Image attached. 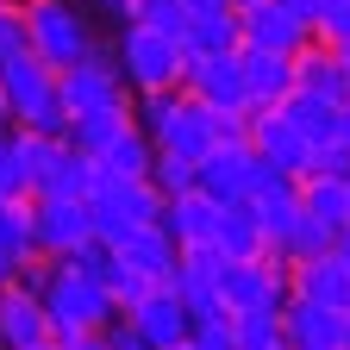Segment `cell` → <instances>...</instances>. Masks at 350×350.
Masks as SVG:
<instances>
[{
    "label": "cell",
    "mask_w": 350,
    "mask_h": 350,
    "mask_svg": "<svg viewBox=\"0 0 350 350\" xmlns=\"http://www.w3.org/2000/svg\"><path fill=\"white\" fill-rule=\"evenodd\" d=\"M338 57H344V69H350V44H344V51H338Z\"/></svg>",
    "instance_id": "cell-49"
},
{
    "label": "cell",
    "mask_w": 350,
    "mask_h": 350,
    "mask_svg": "<svg viewBox=\"0 0 350 350\" xmlns=\"http://www.w3.org/2000/svg\"><path fill=\"white\" fill-rule=\"evenodd\" d=\"M238 63H244V88H250V113H256V107H282V94L294 88V57L238 44Z\"/></svg>",
    "instance_id": "cell-21"
},
{
    "label": "cell",
    "mask_w": 350,
    "mask_h": 350,
    "mask_svg": "<svg viewBox=\"0 0 350 350\" xmlns=\"http://www.w3.org/2000/svg\"><path fill=\"white\" fill-rule=\"evenodd\" d=\"M44 338H57L51 332V313H44V300L38 288H25L19 275L0 288V350H31Z\"/></svg>",
    "instance_id": "cell-13"
},
{
    "label": "cell",
    "mask_w": 350,
    "mask_h": 350,
    "mask_svg": "<svg viewBox=\"0 0 350 350\" xmlns=\"http://www.w3.org/2000/svg\"><path fill=\"white\" fill-rule=\"evenodd\" d=\"M131 125V107H107V113H75L69 119V144L81 150V157H100L119 131Z\"/></svg>",
    "instance_id": "cell-27"
},
{
    "label": "cell",
    "mask_w": 350,
    "mask_h": 350,
    "mask_svg": "<svg viewBox=\"0 0 350 350\" xmlns=\"http://www.w3.org/2000/svg\"><path fill=\"white\" fill-rule=\"evenodd\" d=\"M332 256H338V262H344V269H350V226H344V232L332 238Z\"/></svg>",
    "instance_id": "cell-41"
},
{
    "label": "cell",
    "mask_w": 350,
    "mask_h": 350,
    "mask_svg": "<svg viewBox=\"0 0 350 350\" xmlns=\"http://www.w3.org/2000/svg\"><path fill=\"white\" fill-rule=\"evenodd\" d=\"M250 150H256L262 163L288 169V175H300L306 157H313V144H306L300 131L282 119V107H256V113H250Z\"/></svg>",
    "instance_id": "cell-17"
},
{
    "label": "cell",
    "mask_w": 350,
    "mask_h": 350,
    "mask_svg": "<svg viewBox=\"0 0 350 350\" xmlns=\"http://www.w3.org/2000/svg\"><path fill=\"white\" fill-rule=\"evenodd\" d=\"M300 206L338 238L350 226V182H338V175H300Z\"/></svg>",
    "instance_id": "cell-23"
},
{
    "label": "cell",
    "mask_w": 350,
    "mask_h": 350,
    "mask_svg": "<svg viewBox=\"0 0 350 350\" xmlns=\"http://www.w3.org/2000/svg\"><path fill=\"white\" fill-rule=\"evenodd\" d=\"M238 350H288V325L282 313H238Z\"/></svg>",
    "instance_id": "cell-31"
},
{
    "label": "cell",
    "mask_w": 350,
    "mask_h": 350,
    "mask_svg": "<svg viewBox=\"0 0 350 350\" xmlns=\"http://www.w3.org/2000/svg\"><path fill=\"white\" fill-rule=\"evenodd\" d=\"M188 344H194V350H238V325H232V313H219V319H194Z\"/></svg>",
    "instance_id": "cell-36"
},
{
    "label": "cell",
    "mask_w": 350,
    "mask_h": 350,
    "mask_svg": "<svg viewBox=\"0 0 350 350\" xmlns=\"http://www.w3.org/2000/svg\"><path fill=\"white\" fill-rule=\"evenodd\" d=\"M238 44L250 51H275V57H300L313 44V19H300L288 0H256L238 13Z\"/></svg>",
    "instance_id": "cell-8"
},
{
    "label": "cell",
    "mask_w": 350,
    "mask_h": 350,
    "mask_svg": "<svg viewBox=\"0 0 350 350\" xmlns=\"http://www.w3.org/2000/svg\"><path fill=\"white\" fill-rule=\"evenodd\" d=\"M100 163V175H150V163H157V144H150V131L138 125V119H131L125 131H119V138L94 157Z\"/></svg>",
    "instance_id": "cell-26"
},
{
    "label": "cell",
    "mask_w": 350,
    "mask_h": 350,
    "mask_svg": "<svg viewBox=\"0 0 350 350\" xmlns=\"http://www.w3.org/2000/svg\"><path fill=\"white\" fill-rule=\"evenodd\" d=\"M113 57H119V75H125L131 94H163V88H182V75H188L182 38L150 31V25H119Z\"/></svg>",
    "instance_id": "cell-3"
},
{
    "label": "cell",
    "mask_w": 350,
    "mask_h": 350,
    "mask_svg": "<svg viewBox=\"0 0 350 350\" xmlns=\"http://www.w3.org/2000/svg\"><path fill=\"white\" fill-rule=\"evenodd\" d=\"M0 250H7L13 262L38 256L31 250V200H0Z\"/></svg>",
    "instance_id": "cell-30"
},
{
    "label": "cell",
    "mask_w": 350,
    "mask_h": 350,
    "mask_svg": "<svg viewBox=\"0 0 350 350\" xmlns=\"http://www.w3.org/2000/svg\"><path fill=\"white\" fill-rule=\"evenodd\" d=\"M300 175H338V182H350V144H344V138L313 144V157H306V169H300Z\"/></svg>",
    "instance_id": "cell-35"
},
{
    "label": "cell",
    "mask_w": 350,
    "mask_h": 350,
    "mask_svg": "<svg viewBox=\"0 0 350 350\" xmlns=\"http://www.w3.org/2000/svg\"><path fill=\"white\" fill-rule=\"evenodd\" d=\"M325 250H332V232H325L306 206H300L288 226L269 238V256H275V262H306V256H325Z\"/></svg>",
    "instance_id": "cell-24"
},
{
    "label": "cell",
    "mask_w": 350,
    "mask_h": 350,
    "mask_svg": "<svg viewBox=\"0 0 350 350\" xmlns=\"http://www.w3.org/2000/svg\"><path fill=\"white\" fill-rule=\"evenodd\" d=\"M0 7H7V0H0Z\"/></svg>",
    "instance_id": "cell-51"
},
{
    "label": "cell",
    "mask_w": 350,
    "mask_h": 350,
    "mask_svg": "<svg viewBox=\"0 0 350 350\" xmlns=\"http://www.w3.org/2000/svg\"><path fill=\"white\" fill-rule=\"evenodd\" d=\"M38 300H44V313H51V332H57V338H88V332H107V325L119 319V300H113L94 275H81L75 262H63V256L51 262Z\"/></svg>",
    "instance_id": "cell-1"
},
{
    "label": "cell",
    "mask_w": 350,
    "mask_h": 350,
    "mask_svg": "<svg viewBox=\"0 0 350 350\" xmlns=\"http://www.w3.org/2000/svg\"><path fill=\"white\" fill-rule=\"evenodd\" d=\"M338 138H344V144H350V107H344V113H338Z\"/></svg>",
    "instance_id": "cell-44"
},
{
    "label": "cell",
    "mask_w": 350,
    "mask_h": 350,
    "mask_svg": "<svg viewBox=\"0 0 350 350\" xmlns=\"http://www.w3.org/2000/svg\"><path fill=\"white\" fill-rule=\"evenodd\" d=\"M282 325H288V350H350V313H332V306L288 300Z\"/></svg>",
    "instance_id": "cell-15"
},
{
    "label": "cell",
    "mask_w": 350,
    "mask_h": 350,
    "mask_svg": "<svg viewBox=\"0 0 350 350\" xmlns=\"http://www.w3.org/2000/svg\"><path fill=\"white\" fill-rule=\"evenodd\" d=\"M94 182H100V163H94V157H81L75 144H63L57 169L44 175V188H38V194H51V200H88V194H94Z\"/></svg>",
    "instance_id": "cell-25"
},
{
    "label": "cell",
    "mask_w": 350,
    "mask_h": 350,
    "mask_svg": "<svg viewBox=\"0 0 350 350\" xmlns=\"http://www.w3.org/2000/svg\"><path fill=\"white\" fill-rule=\"evenodd\" d=\"M150 182L163 188V200H169V194H188V188H194V163H188V157H175V150H157Z\"/></svg>",
    "instance_id": "cell-33"
},
{
    "label": "cell",
    "mask_w": 350,
    "mask_h": 350,
    "mask_svg": "<svg viewBox=\"0 0 350 350\" xmlns=\"http://www.w3.org/2000/svg\"><path fill=\"white\" fill-rule=\"evenodd\" d=\"M294 88H306V94H325L332 107H350V69H344V57L332 51V44H319V38L294 57Z\"/></svg>",
    "instance_id": "cell-18"
},
{
    "label": "cell",
    "mask_w": 350,
    "mask_h": 350,
    "mask_svg": "<svg viewBox=\"0 0 350 350\" xmlns=\"http://www.w3.org/2000/svg\"><path fill=\"white\" fill-rule=\"evenodd\" d=\"M288 7H294L300 19H319V7H325V0H288Z\"/></svg>",
    "instance_id": "cell-42"
},
{
    "label": "cell",
    "mask_w": 350,
    "mask_h": 350,
    "mask_svg": "<svg viewBox=\"0 0 350 350\" xmlns=\"http://www.w3.org/2000/svg\"><path fill=\"white\" fill-rule=\"evenodd\" d=\"M107 13H113V19H119V25H125V0H107Z\"/></svg>",
    "instance_id": "cell-46"
},
{
    "label": "cell",
    "mask_w": 350,
    "mask_h": 350,
    "mask_svg": "<svg viewBox=\"0 0 350 350\" xmlns=\"http://www.w3.org/2000/svg\"><path fill=\"white\" fill-rule=\"evenodd\" d=\"M125 25H150V31L182 38L188 31V7L182 0H125Z\"/></svg>",
    "instance_id": "cell-29"
},
{
    "label": "cell",
    "mask_w": 350,
    "mask_h": 350,
    "mask_svg": "<svg viewBox=\"0 0 350 350\" xmlns=\"http://www.w3.org/2000/svg\"><path fill=\"white\" fill-rule=\"evenodd\" d=\"M94 238V213L88 200H51V194H31V250L38 256H69L75 244Z\"/></svg>",
    "instance_id": "cell-9"
},
{
    "label": "cell",
    "mask_w": 350,
    "mask_h": 350,
    "mask_svg": "<svg viewBox=\"0 0 350 350\" xmlns=\"http://www.w3.org/2000/svg\"><path fill=\"white\" fill-rule=\"evenodd\" d=\"M182 51H188V57H226V51H238V13H206V19H188Z\"/></svg>",
    "instance_id": "cell-28"
},
{
    "label": "cell",
    "mask_w": 350,
    "mask_h": 350,
    "mask_svg": "<svg viewBox=\"0 0 350 350\" xmlns=\"http://www.w3.org/2000/svg\"><path fill=\"white\" fill-rule=\"evenodd\" d=\"M63 344H69V350H113V344H107V332H88V338H63Z\"/></svg>",
    "instance_id": "cell-40"
},
{
    "label": "cell",
    "mask_w": 350,
    "mask_h": 350,
    "mask_svg": "<svg viewBox=\"0 0 350 350\" xmlns=\"http://www.w3.org/2000/svg\"><path fill=\"white\" fill-rule=\"evenodd\" d=\"M175 250H182V244L163 232V219H157V226H131V232L113 238V256L125 262L131 275H144V282H169L175 275Z\"/></svg>",
    "instance_id": "cell-16"
},
{
    "label": "cell",
    "mask_w": 350,
    "mask_h": 350,
    "mask_svg": "<svg viewBox=\"0 0 350 350\" xmlns=\"http://www.w3.org/2000/svg\"><path fill=\"white\" fill-rule=\"evenodd\" d=\"M175 350H194V344H175Z\"/></svg>",
    "instance_id": "cell-50"
},
{
    "label": "cell",
    "mask_w": 350,
    "mask_h": 350,
    "mask_svg": "<svg viewBox=\"0 0 350 350\" xmlns=\"http://www.w3.org/2000/svg\"><path fill=\"white\" fill-rule=\"evenodd\" d=\"M25 38H31V57L51 63L57 75L75 69L88 51H94V25H88V13L75 7V0H25Z\"/></svg>",
    "instance_id": "cell-4"
},
{
    "label": "cell",
    "mask_w": 350,
    "mask_h": 350,
    "mask_svg": "<svg viewBox=\"0 0 350 350\" xmlns=\"http://www.w3.org/2000/svg\"><path fill=\"white\" fill-rule=\"evenodd\" d=\"M13 275H19V262H13V256H7V250H0V288H7V282H13Z\"/></svg>",
    "instance_id": "cell-43"
},
{
    "label": "cell",
    "mask_w": 350,
    "mask_h": 350,
    "mask_svg": "<svg viewBox=\"0 0 350 350\" xmlns=\"http://www.w3.org/2000/svg\"><path fill=\"white\" fill-rule=\"evenodd\" d=\"M125 319L144 332V344H150V350H175V344H188V332H194V313L182 306L175 282H157V288H144L138 300L125 306Z\"/></svg>",
    "instance_id": "cell-11"
},
{
    "label": "cell",
    "mask_w": 350,
    "mask_h": 350,
    "mask_svg": "<svg viewBox=\"0 0 350 350\" xmlns=\"http://www.w3.org/2000/svg\"><path fill=\"white\" fill-rule=\"evenodd\" d=\"M313 38L332 44V51H344V44H350V0H325L319 19H313Z\"/></svg>",
    "instance_id": "cell-34"
},
{
    "label": "cell",
    "mask_w": 350,
    "mask_h": 350,
    "mask_svg": "<svg viewBox=\"0 0 350 350\" xmlns=\"http://www.w3.org/2000/svg\"><path fill=\"white\" fill-rule=\"evenodd\" d=\"M107 344H113V350H150V344H144V332H138V325H131L125 313H119V319L107 325Z\"/></svg>",
    "instance_id": "cell-38"
},
{
    "label": "cell",
    "mask_w": 350,
    "mask_h": 350,
    "mask_svg": "<svg viewBox=\"0 0 350 350\" xmlns=\"http://www.w3.org/2000/svg\"><path fill=\"white\" fill-rule=\"evenodd\" d=\"M338 113H344V107H332L325 94H306V88H288V94H282V119L300 131L306 144L338 138Z\"/></svg>",
    "instance_id": "cell-22"
},
{
    "label": "cell",
    "mask_w": 350,
    "mask_h": 350,
    "mask_svg": "<svg viewBox=\"0 0 350 350\" xmlns=\"http://www.w3.org/2000/svg\"><path fill=\"white\" fill-rule=\"evenodd\" d=\"M288 300H313V306H332V313H350V269L332 250L288 262Z\"/></svg>",
    "instance_id": "cell-14"
},
{
    "label": "cell",
    "mask_w": 350,
    "mask_h": 350,
    "mask_svg": "<svg viewBox=\"0 0 350 350\" xmlns=\"http://www.w3.org/2000/svg\"><path fill=\"white\" fill-rule=\"evenodd\" d=\"M163 232H169L175 244H213V238H219V200H206L200 188L169 194V200H163Z\"/></svg>",
    "instance_id": "cell-20"
},
{
    "label": "cell",
    "mask_w": 350,
    "mask_h": 350,
    "mask_svg": "<svg viewBox=\"0 0 350 350\" xmlns=\"http://www.w3.org/2000/svg\"><path fill=\"white\" fill-rule=\"evenodd\" d=\"M88 213H94V238H119L131 226H157L163 219V188L150 175H100L94 194H88Z\"/></svg>",
    "instance_id": "cell-5"
},
{
    "label": "cell",
    "mask_w": 350,
    "mask_h": 350,
    "mask_svg": "<svg viewBox=\"0 0 350 350\" xmlns=\"http://www.w3.org/2000/svg\"><path fill=\"white\" fill-rule=\"evenodd\" d=\"M0 94H7L13 125H25V131H51V138H69V107H63L57 69L38 63L31 51H19V57L0 63Z\"/></svg>",
    "instance_id": "cell-2"
},
{
    "label": "cell",
    "mask_w": 350,
    "mask_h": 350,
    "mask_svg": "<svg viewBox=\"0 0 350 350\" xmlns=\"http://www.w3.org/2000/svg\"><path fill=\"white\" fill-rule=\"evenodd\" d=\"M256 150H250V138H226L213 157H200L194 163V188L206 194V200H219V206H232V200H250V182H256Z\"/></svg>",
    "instance_id": "cell-10"
},
{
    "label": "cell",
    "mask_w": 350,
    "mask_h": 350,
    "mask_svg": "<svg viewBox=\"0 0 350 350\" xmlns=\"http://www.w3.org/2000/svg\"><path fill=\"white\" fill-rule=\"evenodd\" d=\"M182 7H188V19H206V13H238L232 0H182Z\"/></svg>",
    "instance_id": "cell-39"
},
{
    "label": "cell",
    "mask_w": 350,
    "mask_h": 350,
    "mask_svg": "<svg viewBox=\"0 0 350 350\" xmlns=\"http://www.w3.org/2000/svg\"><path fill=\"white\" fill-rule=\"evenodd\" d=\"M219 250H226V262H256V256H269V232H262V213L256 200H232V206H219Z\"/></svg>",
    "instance_id": "cell-19"
},
{
    "label": "cell",
    "mask_w": 350,
    "mask_h": 350,
    "mask_svg": "<svg viewBox=\"0 0 350 350\" xmlns=\"http://www.w3.org/2000/svg\"><path fill=\"white\" fill-rule=\"evenodd\" d=\"M0 131H13V113H7V94H0Z\"/></svg>",
    "instance_id": "cell-45"
},
{
    "label": "cell",
    "mask_w": 350,
    "mask_h": 350,
    "mask_svg": "<svg viewBox=\"0 0 350 350\" xmlns=\"http://www.w3.org/2000/svg\"><path fill=\"white\" fill-rule=\"evenodd\" d=\"M232 7H238V13H244V7H256V0H232Z\"/></svg>",
    "instance_id": "cell-48"
},
{
    "label": "cell",
    "mask_w": 350,
    "mask_h": 350,
    "mask_svg": "<svg viewBox=\"0 0 350 350\" xmlns=\"http://www.w3.org/2000/svg\"><path fill=\"white\" fill-rule=\"evenodd\" d=\"M182 88H188L200 107H213V113H250V88H244L238 51H226V57H188Z\"/></svg>",
    "instance_id": "cell-12"
},
{
    "label": "cell",
    "mask_w": 350,
    "mask_h": 350,
    "mask_svg": "<svg viewBox=\"0 0 350 350\" xmlns=\"http://www.w3.org/2000/svg\"><path fill=\"white\" fill-rule=\"evenodd\" d=\"M0 200H31L25 163H19V138H13V131H0Z\"/></svg>",
    "instance_id": "cell-32"
},
{
    "label": "cell",
    "mask_w": 350,
    "mask_h": 350,
    "mask_svg": "<svg viewBox=\"0 0 350 350\" xmlns=\"http://www.w3.org/2000/svg\"><path fill=\"white\" fill-rule=\"evenodd\" d=\"M31 350H69V344H63V338H44V344H31Z\"/></svg>",
    "instance_id": "cell-47"
},
{
    "label": "cell",
    "mask_w": 350,
    "mask_h": 350,
    "mask_svg": "<svg viewBox=\"0 0 350 350\" xmlns=\"http://www.w3.org/2000/svg\"><path fill=\"white\" fill-rule=\"evenodd\" d=\"M19 51H31V38H25V7H19V0H7V7H0V63L19 57Z\"/></svg>",
    "instance_id": "cell-37"
},
{
    "label": "cell",
    "mask_w": 350,
    "mask_h": 350,
    "mask_svg": "<svg viewBox=\"0 0 350 350\" xmlns=\"http://www.w3.org/2000/svg\"><path fill=\"white\" fill-rule=\"evenodd\" d=\"M57 88H63V107H69V119H75V113L131 107V88H125V75H119L113 44H94V51H88L75 69H63V75H57Z\"/></svg>",
    "instance_id": "cell-6"
},
{
    "label": "cell",
    "mask_w": 350,
    "mask_h": 350,
    "mask_svg": "<svg viewBox=\"0 0 350 350\" xmlns=\"http://www.w3.org/2000/svg\"><path fill=\"white\" fill-rule=\"evenodd\" d=\"M219 300L226 313H282L288 306V262L256 256V262H226L219 269Z\"/></svg>",
    "instance_id": "cell-7"
},
{
    "label": "cell",
    "mask_w": 350,
    "mask_h": 350,
    "mask_svg": "<svg viewBox=\"0 0 350 350\" xmlns=\"http://www.w3.org/2000/svg\"><path fill=\"white\" fill-rule=\"evenodd\" d=\"M19 7H25V0H19Z\"/></svg>",
    "instance_id": "cell-52"
}]
</instances>
